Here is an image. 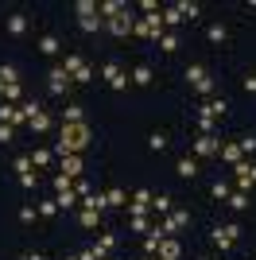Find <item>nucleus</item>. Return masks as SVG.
<instances>
[{
  "mask_svg": "<svg viewBox=\"0 0 256 260\" xmlns=\"http://www.w3.org/2000/svg\"><path fill=\"white\" fill-rule=\"evenodd\" d=\"M93 144V128L89 124H62V132H58V140H54V155L58 159H66V155H82L85 148Z\"/></svg>",
  "mask_w": 256,
  "mask_h": 260,
  "instance_id": "f257e3e1",
  "label": "nucleus"
},
{
  "mask_svg": "<svg viewBox=\"0 0 256 260\" xmlns=\"http://www.w3.org/2000/svg\"><path fill=\"white\" fill-rule=\"evenodd\" d=\"M163 31H167V27H163V8H159V12H151V16H140L136 27H132V35L148 39V43H159Z\"/></svg>",
  "mask_w": 256,
  "mask_h": 260,
  "instance_id": "f03ea898",
  "label": "nucleus"
},
{
  "mask_svg": "<svg viewBox=\"0 0 256 260\" xmlns=\"http://www.w3.org/2000/svg\"><path fill=\"white\" fill-rule=\"evenodd\" d=\"M186 82H190L194 89H198V93H202V98H213V78H210V70H206V66H186Z\"/></svg>",
  "mask_w": 256,
  "mask_h": 260,
  "instance_id": "7ed1b4c3",
  "label": "nucleus"
},
{
  "mask_svg": "<svg viewBox=\"0 0 256 260\" xmlns=\"http://www.w3.org/2000/svg\"><path fill=\"white\" fill-rule=\"evenodd\" d=\"M237 233H241V225H237V221H225V225H217V229L210 233V241H213L221 252H229V249H233V241H237Z\"/></svg>",
  "mask_w": 256,
  "mask_h": 260,
  "instance_id": "20e7f679",
  "label": "nucleus"
},
{
  "mask_svg": "<svg viewBox=\"0 0 256 260\" xmlns=\"http://www.w3.org/2000/svg\"><path fill=\"white\" fill-rule=\"evenodd\" d=\"M186 225H190V210H171V214L159 221V233L171 237V233H179V229H186Z\"/></svg>",
  "mask_w": 256,
  "mask_h": 260,
  "instance_id": "39448f33",
  "label": "nucleus"
},
{
  "mask_svg": "<svg viewBox=\"0 0 256 260\" xmlns=\"http://www.w3.org/2000/svg\"><path fill=\"white\" fill-rule=\"evenodd\" d=\"M105 27H109V35H117V39L132 35V27H136V16H132V8H124L120 16H113V20H109Z\"/></svg>",
  "mask_w": 256,
  "mask_h": 260,
  "instance_id": "423d86ee",
  "label": "nucleus"
},
{
  "mask_svg": "<svg viewBox=\"0 0 256 260\" xmlns=\"http://www.w3.org/2000/svg\"><path fill=\"white\" fill-rule=\"evenodd\" d=\"M70 82H74V78L66 74L62 66H51V70H47V89H51L54 98H62V93H66V86H70Z\"/></svg>",
  "mask_w": 256,
  "mask_h": 260,
  "instance_id": "0eeeda50",
  "label": "nucleus"
},
{
  "mask_svg": "<svg viewBox=\"0 0 256 260\" xmlns=\"http://www.w3.org/2000/svg\"><path fill=\"white\" fill-rule=\"evenodd\" d=\"M190 152L198 155V159H210V155H221V140H217V136H198V140L190 144Z\"/></svg>",
  "mask_w": 256,
  "mask_h": 260,
  "instance_id": "6e6552de",
  "label": "nucleus"
},
{
  "mask_svg": "<svg viewBox=\"0 0 256 260\" xmlns=\"http://www.w3.org/2000/svg\"><path fill=\"white\" fill-rule=\"evenodd\" d=\"M233 171H237V190H245V194H248V190L256 186V163L241 159V163L233 167Z\"/></svg>",
  "mask_w": 256,
  "mask_h": 260,
  "instance_id": "1a4fd4ad",
  "label": "nucleus"
},
{
  "mask_svg": "<svg viewBox=\"0 0 256 260\" xmlns=\"http://www.w3.org/2000/svg\"><path fill=\"white\" fill-rule=\"evenodd\" d=\"M101 78L109 82V89H128V74L120 70L117 62H105V66H101Z\"/></svg>",
  "mask_w": 256,
  "mask_h": 260,
  "instance_id": "9d476101",
  "label": "nucleus"
},
{
  "mask_svg": "<svg viewBox=\"0 0 256 260\" xmlns=\"http://www.w3.org/2000/svg\"><path fill=\"white\" fill-rule=\"evenodd\" d=\"M148 210H151V190H132L128 214H132V217H148Z\"/></svg>",
  "mask_w": 256,
  "mask_h": 260,
  "instance_id": "9b49d317",
  "label": "nucleus"
},
{
  "mask_svg": "<svg viewBox=\"0 0 256 260\" xmlns=\"http://www.w3.org/2000/svg\"><path fill=\"white\" fill-rule=\"evenodd\" d=\"M225 113H229V101L225 98H210L202 109H198V117H210V120H221Z\"/></svg>",
  "mask_w": 256,
  "mask_h": 260,
  "instance_id": "f8f14e48",
  "label": "nucleus"
},
{
  "mask_svg": "<svg viewBox=\"0 0 256 260\" xmlns=\"http://www.w3.org/2000/svg\"><path fill=\"white\" fill-rule=\"evenodd\" d=\"M0 124H27V117H23V109L20 105H8V101H0Z\"/></svg>",
  "mask_w": 256,
  "mask_h": 260,
  "instance_id": "ddd939ff",
  "label": "nucleus"
},
{
  "mask_svg": "<svg viewBox=\"0 0 256 260\" xmlns=\"http://www.w3.org/2000/svg\"><path fill=\"white\" fill-rule=\"evenodd\" d=\"M175 175H179V179H186V183H190V179H198V159L182 155V159L175 163Z\"/></svg>",
  "mask_w": 256,
  "mask_h": 260,
  "instance_id": "4468645a",
  "label": "nucleus"
},
{
  "mask_svg": "<svg viewBox=\"0 0 256 260\" xmlns=\"http://www.w3.org/2000/svg\"><path fill=\"white\" fill-rule=\"evenodd\" d=\"M4 27H8V35L20 39V35H27V16H23V12H12L8 20H4Z\"/></svg>",
  "mask_w": 256,
  "mask_h": 260,
  "instance_id": "2eb2a0df",
  "label": "nucleus"
},
{
  "mask_svg": "<svg viewBox=\"0 0 256 260\" xmlns=\"http://www.w3.org/2000/svg\"><path fill=\"white\" fill-rule=\"evenodd\" d=\"M58 66H62V70H66V74H70V78H78V74H82V70H85V66H89V62H85L82 54H74V51H70V54H66V58H62V62H58Z\"/></svg>",
  "mask_w": 256,
  "mask_h": 260,
  "instance_id": "dca6fc26",
  "label": "nucleus"
},
{
  "mask_svg": "<svg viewBox=\"0 0 256 260\" xmlns=\"http://www.w3.org/2000/svg\"><path fill=\"white\" fill-rule=\"evenodd\" d=\"M182 256V245L175 237H163L159 241V260H179Z\"/></svg>",
  "mask_w": 256,
  "mask_h": 260,
  "instance_id": "f3484780",
  "label": "nucleus"
},
{
  "mask_svg": "<svg viewBox=\"0 0 256 260\" xmlns=\"http://www.w3.org/2000/svg\"><path fill=\"white\" fill-rule=\"evenodd\" d=\"M89 249H93V252H97V260H105V256H109V252L117 249V237H113V233H105V237L97 241V245H89Z\"/></svg>",
  "mask_w": 256,
  "mask_h": 260,
  "instance_id": "a211bd4d",
  "label": "nucleus"
},
{
  "mask_svg": "<svg viewBox=\"0 0 256 260\" xmlns=\"http://www.w3.org/2000/svg\"><path fill=\"white\" fill-rule=\"evenodd\" d=\"M27 128H31L35 136H43V132L51 128V117H47V113H43V109H39V113H31V120H27Z\"/></svg>",
  "mask_w": 256,
  "mask_h": 260,
  "instance_id": "6ab92c4d",
  "label": "nucleus"
},
{
  "mask_svg": "<svg viewBox=\"0 0 256 260\" xmlns=\"http://www.w3.org/2000/svg\"><path fill=\"white\" fill-rule=\"evenodd\" d=\"M85 171V163H82V155H66L62 159V175H70V179H78V175Z\"/></svg>",
  "mask_w": 256,
  "mask_h": 260,
  "instance_id": "aec40b11",
  "label": "nucleus"
},
{
  "mask_svg": "<svg viewBox=\"0 0 256 260\" xmlns=\"http://www.w3.org/2000/svg\"><path fill=\"white\" fill-rule=\"evenodd\" d=\"M151 78H155V74H151V66H144V62H140L136 70L128 74V82H136V86H151Z\"/></svg>",
  "mask_w": 256,
  "mask_h": 260,
  "instance_id": "412c9836",
  "label": "nucleus"
},
{
  "mask_svg": "<svg viewBox=\"0 0 256 260\" xmlns=\"http://www.w3.org/2000/svg\"><path fill=\"white\" fill-rule=\"evenodd\" d=\"M225 206H229V210H248V206H252V198H248L245 190H233V194L225 198Z\"/></svg>",
  "mask_w": 256,
  "mask_h": 260,
  "instance_id": "4be33fe9",
  "label": "nucleus"
},
{
  "mask_svg": "<svg viewBox=\"0 0 256 260\" xmlns=\"http://www.w3.org/2000/svg\"><path fill=\"white\" fill-rule=\"evenodd\" d=\"M85 120V109L82 105H66L62 109V124H82Z\"/></svg>",
  "mask_w": 256,
  "mask_h": 260,
  "instance_id": "5701e85b",
  "label": "nucleus"
},
{
  "mask_svg": "<svg viewBox=\"0 0 256 260\" xmlns=\"http://www.w3.org/2000/svg\"><path fill=\"white\" fill-rule=\"evenodd\" d=\"M27 159H31V167H47V163L54 159V148H35Z\"/></svg>",
  "mask_w": 256,
  "mask_h": 260,
  "instance_id": "b1692460",
  "label": "nucleus"
},
{
  "mask_svg": "<svg viewBox=\"0 0 256 260\" xmlns=\"http://www.w3.org/2000/svg\"><path fill=\"white\" fill-rule=\"evenodd\" d=\"M124 8L128 4H120V0H105V4H97V16H109V20H113V16H120Z\"/></svg>",
  "mask_w": 256,
  "mask_h": 260,
  "instance_id": "393cba45",
  "label": "nucleus"
},
{
  "mask_svg": "<svg viewBox=\"0 0 256 260\" xmlns=\"http://www.w3.org/2000/svg\"><path fill=\"white\" fill-rule=\"evenodd\" d=\"M78 27H82L85 35H97L101 27H105V20H101V16H85V20H78Z\"/></svg>",
  "mask_w": 256,
  "mask_h": 260,
  "instance_id": "a878e982",
  "label": "nucleus"
},
{
  "mask_svg": "<svg viewBox=\"0 0 256 260\" xmlns=\"http://www.w3.org/2000/svg\"><path fill=\"white\" fill-rule=\"evenodd\" d=\"M105 206H128V194L120 190V186H109L105 190Z\"/></svg>",
  "mask_w": 256,
  "mask_h": 260,
  "instance_id": "bb28decb",
  "label": "nucleus"
},
{
  "mask_svg": "<svg viewBox=\"0 0 256 260\" xmlns=\"http://www.w3.org/2000/svg\"><path fill=\"white\" fill-rule=\"evenodd\" d=\"M221 159L229 163V167H237V163L245 159V155H241V148H237V144H221Z\"/></svg>",
  "mask_w": 256,
  "mask_h": 260,
  "instance_id": "cd10ccee",
  "label": "nucleus"
},
{
  "mask_svg": "<svg viewBox=\"0 0 256 260\" xmlns=\"http://www.w3.org/2000/svg\"><path fill=\"white\" fill-rule=\"evenodd\" d=\"M78 225L82 229H97L101 225V214H97V210H82V214H78Z\"/></svg>",
  "mask_w": 256,
  "mask_h": 260,
  "instance_id": "c85d7f7f",
  "label": "nucleus"
},
{
  "mask_svg": "<svg viewBox=\"0 0 256 260\" xmlns=\"http://www.w3.org/2000/svg\"><path fill=\"white\" fill-rule=\"evenodd\" d=\"M210 194H213V198H217V202H225V198L233 194V186L225 183V179H213V186H210Z\"/></svg>",
  "mask_w": 256,
  "mask_h": 260,
  "instance_id": "c756f323",
  "label": "nucleus"
},
{
  "mask_svg": "<svg viewBox=\"0 0 256 260\" xmlns=\"http://www.w3.org/2000/svg\"><path fill=\"white\" fill-rule=\"evenodd\" d=\"M171 202H175L171 194H151V210L155 214H171Z\"/></svg>",
  "mask_w": 256,
  "mask_h": 260,
  "instance_id": "7c9ffc66",
  "label": "nucleus"
},
{
  "mask_svg": "<svg viewBox=\"0 0 256 260\" xmlns=\"http://www.w3.org/2000/svg\"><path fill=\"white\" fill-rule=\"evenodd\" d=\"M175 8H179V16H182V20H194V16L202 12V8H198V4H194V0H179Z\"/></svg>",
  "mask_w": 256,
  "mask_h": 260,
  "instance_id": "2f4dec72",
  "label": "nucleus"
},
{
  "mask_svg": "<svg viewBox=\"0 0 256 260\" xmlns=\"http://www.w3.org/2000/svg\"><path fill=\"white\" fill-rule=\"evenodd\" d=\"M39 51L43 54H58V51H62V43H58L54 35H43V39H39Z\"/></svg>",
  "mask_w": 256,
  "mask_h": 260,
  "instance_id": "473e14b6",
  "label": "nucleus"
},
{
  "mask_svg": "<svg viewBox=\"0 0 256 260\" xmlns=\"http://www.w3.org/2000/svg\"><path fill=\"white\" fill-rule=\"evenodd\" d=\"M159 51L175 54V51H179V35H175V31H163V39H159Z\"/></svg>",
  "mask_w": 256,
  "mask_h": 260,
  "instance_id": "72a5a7b5",
  "label": "nucleus"
},
{
  "mask_svg": "<svg viewBox=\"0 0 256 260\" xmlns=\"http://www.w3.org/2000/svg\"><path fill=\"white\" fill-rule=\"evenodd\" d=\"M167 132H151V136H148V148H151V152H163V148H167Z\"/></svg>",
  "mask_w": 256,
  "mask_h": 260,
  "instance_id": "f704fd0d",
  "label": "nucleus"
},
{
  "mask_svg": "<svg viewBox=\"0 0 256 260\" xmlns=\"http://www.w3.org/2000/svg\"><path fill=\"white\" fill-rule=\"evenodd\" d=\"M225 23H210V31H206V39H210V43H225Z\"/></svg>",
  "mask_w": 256,
  "mask_h": 260,
  "instance_id": "c9c22d12",
  "label": "nucleus"
},
{
  "mask_svg": "<svg viewBox=\"0 0 256 260\" xmlns=\"http://www.w3.org/2000/svg\"><path fill=\"white\" fill-rule=\"evenodd\" d=\"M175 23H186L179 16V8H175V4H171V8H163V27H175Z\"/></svg>",
  "mask_w": 256,
  "mask_h": 260,
  "instance_id": "e433bc0d",
  "label": "nucleus"
},
{
  "mask_svg": "<svg viewBox=\"0 0 256 260\" xmlns=\"http://www.w3.org/2000/svg\"><path fill=\"white\" fill-rule=\"evenodd\" d=\"M54 202H58V210H74V206H78V194H74V190H62Z\"/></svg>",
  "mask_w": 256,
  "mask_h": 260,
  "instance_id": "4c0bfd02",
  "label": "nucleus"
},
{
  "mask_svg": "<svg viewBox=\"0 0 256 260\" xmlns=\"http://www.w3.org/2000/svg\"><path fill=\"white\" fill-rule=\"evenodd\" d=\"M82 210H105V194H89V198H82Z\"/></svg>",
  "mask_w": 256,
  "mask_h": 260,
  "instance_id": "58836bf2",
  "label": "nucleus"
},
{
  "mask_svg": "<svg viewBox=\"0 0 256 260\" xmlns=\"http://www.w3.org/2000/svg\"><path fill=\"white\" fill-rule=\"evenodd\" d=\"M0 78H4V86H20V70L16 66H0Z\"/></svg>",
  "mask_w": 256,
  "mask_h": 260,
  "instance_id": "ea45409f",
  "label": "nucleus"
},
{
  "mask_svg": "<svg viewBox=\"0 0 256 260\" xmlns=\"http://www.w3.org/2000/svg\"><path fill=\"white\" fill-rule=\"evenodd\" d=\"M74 8H78V20H85V16H97V4H93V0H78Z\"/></svg>",
  "mask_w": 256,
  "mask_h": 260,
  "instance_id": "a19ab883",
  "label": "nucleus"
},
{
  "mask_svg": "<svg viewBox=\"0 0 256 260\" xmlns=\"http://www.w3.org/2000/svg\"><path fill=\"white\" fill-rule=\"evenodd\" d=\"M51 183H54V190H58V194H62V190H74V179H70V175H54Z\"/></svg>",
  "mask_w": 256,
  "mask_h": 260,
  "instance_id": "79ce46f5",
  "label": "nucleus"
},
{
  "mask_svg": "<svg viewBox=\"0 0 256 260\" xmlns=\"http://www.w3.org/2000/svg\"><path fill=\"white\" fill-rule=\"evenodd\" d=\"M128 229H132V233H151V221H148V217H132Z\"/></svg>",
  "mask_w": 256,
  "mask_h": 260,
  "instance_id": "37998d69",
  "label": "nucleus"
},
{
  "mask_svg": "<svg viewBox=\"0 0 256 260\" xmlns=\"http://www.w3.org/2000/svg\"><path fill=\"white\" fill-rule=\"evenodd\" d=\"M159 241H163V237L148 233V237H144V252H148V256H155V252H159Z\"/></svg>",
  "mask_w": 256,
  "mask_h": 260,
  "instance_id": "c03bdc74",
  "label": "nucleus"
},
{
  "mask_svg": "<svg viewBox=\"0 0 256 260\" xmlns=\"http://www.w3.org/2000/svg\"><path fill=\"white\" fill-rule=\"evenodd\" d=\"M35 210H39V217H54V214H58V202L51 198V202H39Z\"/></svg>",
  "mask_w": 256,
  "mask_h": 260,
  "instance_id": "a18cd8bd",
  "label": "nucleus"
},
{
  "mask_svg": "<svg viewBox=\"0 0 256 260\" xmlns=\"http://www.w3.org/2000/svg\"><path fill=\"white\" fill-rule=\"evenodd\" d=\"M237 148H241V155H252V152H256V136H241V144H237Z\"/></svg>",
  "mask_w": 256,
  "mask_h": 260,
  "instance_id": "49530a36",
  "label": "nucleus"
},
{
  "mask_svg": "<svg viewBox=\"0 0 256 260\" xmlns=\"http://www.w3.org/2000/svg\"><path fill=\"white\" fill-rule=\"evenodd\" d=\"M16 140V128H12V124H0V144H12Z\"/></svg>",
  "mask_w": 256,
  "mask_h": 260,
  "instance_id": "de8ad7c7",
  "label": "nucleus"
},
{
  "mask_svg": "<svg viewBox=\"0 0 256 260\" xmlns=\"http://www.w3.org/2000/svg\"><path fill=\"white\" fill-rule=\"evenodd\" d=\"M35 214H39L35 206H23V210H20V221H23V225H31V221H35Z\"/></svg>",
  "mask_w": 256,
  "mask_h": 260,
  "instance_id": "09e8293b",
  "label": "nucleus"
},
{
  "mask_svg": "<svg viewBox=\"0 0 256 260\" xmlns=\"http://www.w3.org/2000/svg\"><path fill=\"white\" fill-rule=\"evenodd\" d=\"M241 86H245V93H256V74H252V70L245 74V82H241Z\"/></svg>",
  "mask_w": 256,
  "mask_h": 260,
  "instance_id": "8fccbe9b",
  "label": "nucleus"
},
{
  "mask_svg": "<svg viewBox=\"0 0 256 260\" xmlns=\"http://www.w3.org/2000/svg\"><path fill=\"white\" fill-rule=\"evenodd\" d=\"M16 171L27 175V171H31V159H27V155H20V159H16Z\"/></svg>",
  "mask_w": 256,
  "mask_h": 260,
  "instance_id": "3c124183",
  "label": "nucleus"
},
{
  "mask_svg": "<svg viewBox=\"0 0 256 260\" xmlns=\"http://www.w3.org/2000/svg\"><path fill=\"white\" fill-rule=\"evenodd\" d=\"M35 183H39V179H35V175H31V171H27V175H20V186H27V190H31V186H35Z\"/></svg>",
  "mask_w": 256,
  "mask_h": 260,
  "instance_id": "603ef678",
  "label": "nucleus"
},
{
  "mask_svg": "<svg viewBox=\"0 0 256 260\" xmlns=\"http://www.w3.org/2000/svg\"><path fill=\"white\" fill-rule=\"evenodd\" d=\"M78 260H97V252L93 249H82V252H78Z\"/></svg>",
  "mask_w": 256,
  "mask_h": 260,
  "instance_id": "864d4df0",
  "label": "nucleus"
},
{
  "mask_svg": "<svg viewBox=\"0 0 256 260\" xmlns=\"http://www.w3.org/2000/svg\"><path fill=\"white\" fill-rule=\"evenodd\" d=\"M20 260H43V256H39V252H23Z\"/></svg>",
  "mask_w": 256,
  "mask_h": 260,
  "instance_id": "5fc2aeb1",
  "label": "nucleus"
},
{
  "mask_svg": "<svg viewBox=\"0 0 256 260\" xmlns=\"http://www.w3.org/2000/svg\"><path fill=\"white\" fill-rule=\"evenodd\" d=\"M0 98H4V78H0Z\"/></svg>",
  "mask_w": 256,
  "mask_h": 260,
  "instance_id": "6e6d98bb",
  "label": "nucleus"
},
{
  "mask_svg": "<svg viewBox=\"0 0 256 260\" xmlns=\"http://www.w3.org/2000/svg\"><path fill=\"white\" fill-rule=\"evenodd\" d=\"M62 260H78V256H62Z\"/></svg>",
  "mask_w": 256,
  "mask_h": 260,
  "instance_id": "4d7b16f0",
  "label": "nucleus"
},
{
  "mask_svg": "<svg viewBox=\"0 0 256 260\" xmlns=\"http://www.w3.org/2000/svg\"><path fill=\"white\" fill-rule=\"evenodd\" d=\"M198 260H210V256H198Z\"/></svg>",
  "mask_w": 256,
  "mask_h": 260,
  "instance_id": "13d9d810",
  "label": "nucleus"
},
{
  "mask_svg": "<svg viewBox=\"0 0 256 260\" xmlns=\"http://www.w3.org/2000/svg\"><path fill=\"white\" fill-rule=\"evenodd\" d=\"M144 260H155V256H144Z\"/></svg>",
  "mask_w": 256,
  "mask_h": 260,
  "instance_id": "bf43d9fd",
  "label": "nucleus"
},
{
  "mask_svg": "<svg viewBox=\"0 0 256 260\" xmlns=\"http://www.w3.org/2000/svg\"><path fill=\"white\" fill-rule=\"evenodd\" d=\"M155 260H159V256H155Z\"/></svg>",
  "mask_w": 256,
  "mask_h": 260,
  "instance_id": "052dcab7",
  "label": "nucleus"
}]
</instances>
